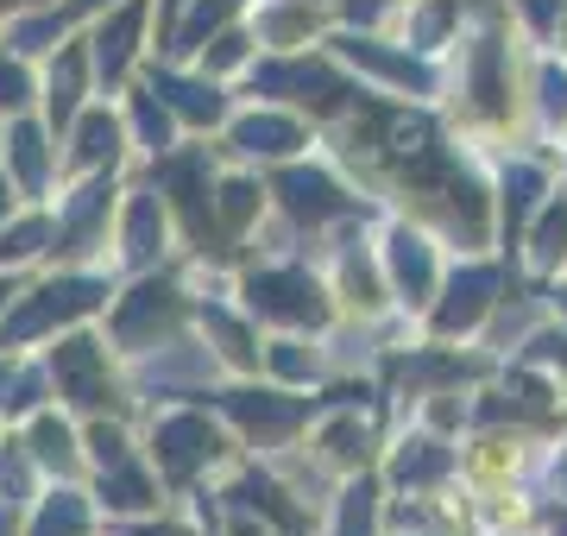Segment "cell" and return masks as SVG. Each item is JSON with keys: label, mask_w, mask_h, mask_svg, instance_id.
I'll return each mask as SVG.
<instances>
[{"label": "cell", "mask_w": 567, "mask_h": 536, "mask_svg": "<svg viewBox=\"0 0 567 536\" xmlns=\"http://www.w3.org/2000/svg\"><path fill=\"white\" fill-rule=\"evenodd\" d=\"M234 140H240L246 152H271V158H284V152H297V145H303V133H297L290 121H271V114H259V121H246Z\"/></svg>", "instance_id": "obj_9"}, {"label": "cell", "mask_w": 567, "mask_h": 536, "mask_svg": "<svg viewBox=\"0 0 567 536\" xmlns=\"http://www.w3.org/2000/svg\"><path fill=\"white\" fill-rule=\"evenodd\" d=\"M341 536H372V486H353V493H347Z\"/></svg>", "instance_id": "obj_18"}, {"label": "cell", "mask_w": 567, "mask_h": 536, "mask_svg": "<svg viewBox=\"0 0 567 536\" xmlns=\"http://www.w3.org/2000/svg\"><path fill=\"white\" fill-rule=\"evenodd\" d=\"M0 297H7V285H0Z\"/></svg>", "instance_id": "obj_28"}, {"label": "cell", "mask_w": 567, "mask_h": 536, "mask_svg": "<svg viewBox=\"0 0 567 536\" xmlns=\"http://www.w3.org/2000/svg\"><path fill=\"white\" fill-rule=\"evenodd\" d=\"M486 290H492V271H466L461 285H454V303L442 310V329L454 334V329H466L473 316L486 310Z\"/></svg>", "instance_id": "obj_10"}, {"label": "cell", "mask_w": 567, "mask_h": 536, "mask_svg": "<svg viewBox=\"0 0 567 536\" xmlns=\"http://www.w3.org/2000/svg\"><path fill=\"white\" fill-rule=\"evenodd\" d=\"M76 89H82V51H63V70L51 76V114H58V121H70Z\"/></svg>", "instance_id": "obj_12"}, {"label": "cell", "mask_w": 567, "mask_h": 536, "mask_svg": "<svg viewBox=\"0 0 567 536\" xmlns=\"http://www.w3.org/2000/svg\"><path fill=\"white\" fill-rule=\"evenodd\" d=\"M13 158H20V177H25V184H39V177H44V140L32 133V126H20V140H13Z\"/></svg>", "instance_id": "obj_20"}, {"label": "cell", "mask_w": 567, "mask_h": 536, "mask_svg": "<svg viewBox=\"0 0 567 536\" xmlns=\"http://www.w3.org/2000/svg\"><path fill=\"white\" fill-rule=\"evenodd\" d=\"M391 271H398V285L410 290V303L429 297V247L416 234H398V240H391Z\"/></svg>", "instance_id": "obj_7"}, {"label": "cell", "mask_w": 567, "mask_h": 536, "mask_svg": "<svg viewBox=\"0 0 567 536\" xmlns=\"http://www.w3.org/2000/svg\"><path fill=\"white\" fill-rule=\"evenodd\" d=\"M284 196H290L297 215H334V208H347L341 196H334V184H328V177H309V171H290V177H284Z\"/></svg>", "instance_id": "obj_8"}, {"label": "cell", "mask_w": 567, "mask_h": 536, "mask_svg": "<svg viewBox=\"0 0 567 536\" xmlns=\"http://www.w3.org/2000/svg\"><path fill=\"white\" fill-rule=\"evenodd\" d=\"M0 208H7V189H0Z\"/></svg>", "instance_id": "obj_27"}, {"label": "cell", "mask_w": 567, "mask_h": 536, "mask_svg": "<svg viewBox=\"0 0 567 536\" xmlns=\"http://www.w3.org/2000/svg\"><path fill=\"white\" fill-rule=\"evenodd\" d=\"M82 524H89V517H82V505L63 493V498H51V505H44V517H39V530H32V536H82Z\"/></svg>", "instance_id": "obj_13"}, {"label": "cell", "mask_w": 567, "mask_h": 536, "mask_svg": "<svg viewBox=\"0 0 567 536\" xmlns=\"http://www.w3.org/2000/svg\"><path fill=\"white\" fill-rule=\"evenodd\" d=\"M208 454H215V430H208L203 416H164L158 423V461L171 480L196 474Z\"/></svg>", "instance_id": "obj_2"}, {"label": "cell", "mask_w": 567, "mask_h": 536, "mask_svg": "<svg viewBox=\"0 0 567 536\" xmlns=\"http://www.w3.org/2000/svg\"><path fill=\"white\" fill-rule=\"evenodd\" d=\"M39 240H44V221L13 227V234H0V259H25V252H39Z\"/></svg>", "instance_id": "obj_22"}, {"label": "cell", "mask_w": 567, "mask_h": 536, "mask_svg": "<svg viewBox=\"0 0 567 536\" xmlns=\"http://www.w3.org/2000/svg\"><path fill=\"white\" fill-rule=\"evenodd\" d=\"M442 467H447V454L442 449H435V454H398V480H435V474H442Z\"/></svg>", "instance_id": "obj_23"}, {"label": "cell", "mask_w": 567, "mask_h": 536, "mask_svg": "<svg viewBox=\"0 0 567 536\" xmlns=\"http://www.w3.org/2000/svg\"><path fill=\"white\" fill-rule=\"evenodd\" d=\"M32 442H39V461H51V467H70V430H63L58 416H44L39 430H32Z\"/></svg>", "instance_id": "obj_16"}, {"label": "cell", "mask_w": 567, "mask_h": 536, "mask_svg": "<svg viewBox=\"0 0 567 536\" xmlns=\"http://www.w3.org/2000/svg\"><path fill=\"white\" fill-rule=\"evenodd\" d=\"M567 259V208H548L543 234H536V266H555Z\"/></svg>", "instance_id": "obj_15"}, {"label": "cell", "mask_w": 567, "mask_h": 536, "mask_svg": "<svg viewBox=\"0 0 567 536\" xmlns=\"http://www.w3.org/2000/svg\"><path fill=\"white\" fill-rule=\"evenodd\" d=\"M58 379H63V392L76 398V404H102V398H107L95 341H63V348H58Z\"/></svg>", "instance_id": "obj_3"}, {"label": "cell", "mask_w": 567, "mask_h": 536, "mask_svg": "<svg viewBox=\"0 0 567 536\" xmlns=\"http://www.w3.org/2000/svg\"><path fill=\"white\" fill-rule=\"evenodd\" d=\"M221 196H227V221H246V215H252V203H259V189H252V184H227L221 189Z\"/></svg>", "instance_id": "obj_24"}, {"label": "cell", "mask_w": 567, "mask_h": 536, "mask_svg": "<svg viewBox=\"0 0 567 536\" xmlns=\"http://www.w3.org/2000/svg\"><path fill=\"white\" fill-rule=\"evenodd\" d=\"M114 474H121V480H114V493H107V505H121V512H145V505H152V486H145L140 474H126V461L114 467Z\"/></svg>", "instance_id": "obj_17"}, {"label": "cell", "mask_w": 567, "mask_h": 536, "mask_svg": "<svg viewBox=\"0 0 567 536\" xmlns=\"http://www.w3.org/2000/svg\"><path fill=\"white\" fill-rule=\"evenodd\" d=\"M89 449H95V461H102V467H121V461H126V435L107 430V423H95V430H89Z\"/></svg>", "instance_id": "obj_21"}, {"label": "cell", "mask_w": 567, "mask_h": 536, "mask_svg": "<svg viewBox=\"0 0 567 536\" xmlns=\"http://www.w3.org/2000/svg\"><path fill=\"white\" fill-rule=\"evenodd\" d=\"M561 297H567V290H561Z\"/></svg>", "instance_id": "obj_29"}, {"label": "cell", "mask_w": 567, "mask_h": 536, "mask_svg": "<svg viewBox=\"0 0 567 536\" xmlns=\"http://www.w3.org/2000/svg\"><path fill=\"white\" fill-rule=\"evenodd\" d=\"M25 102V76L13 63H0V107H20Z\"/></svg>", "instance_id": "obj_26"}, {"label": "cell", "mask_w": 567, "mask_h": 536, "mask_svg": "<svg viewBox=\"0 0 567 536\" xmlns=\"http://www.w3.org/2000/svg\"><path fill=\"white\" fill-rule=\"evenodd\" d=\"M152 234H158L164 240V215H158V203H152V196H140V203H133V215H126V252H133V259H152Z\"/></svg>", "instance_id": "obj_11"}, {"label": "cell", "mask_w": 567, "mask_h": 536, "mask_svg": "<svg viewBox=\"0 0 567 536\" xmlns=\"http://www.w3.org/2000/svg\"><path fill=\"white\" fill-rule=\"evenodd\" d=\"M171 310H177V297H171L164 285H140V290H133V297L121 303V316H114V329H121V341H133V348H140L152 322H158V329L171 322Z\"/></svg>", "instance_id": "obj_4"}, {"label": "cell", "mask_w": 567, "mask_h": 536, "mask_svg": "<svg viewBox=\"0 0 567 536\" xmlns=\"http://www.w3.org/2000/svg\"><path fill=\"white\" fill-rule=\"evenodd\" d=\"M102 158H114V121H107V114H89L82 145H76V165H102Z\"/></svg>", "instance_id": "obj_14"}, {"label": "cell", "mask_w": 567, "mask_h": 536, "mask_svg": "<svg viewBox=\"0 0 567 536\" xmlns=\"http://www.w3.org/2000/svg\"><path fill=\"white\" fill-rule=\"evenodd\" d=\"M164 107H152V95H140V133H145V145H164Z\"/></svg>", "instance_id": "obj_25"}, {"label": "cell", "mask_w": 567, "mask_h": 536, "mask_svg": "<svg viewBox=\"0 0 567 536\" xmlns=\"http://www.w3.org/2000/svg\"><path fill=\"white\" fill-rule=\"evenodd\" d=\"M164 95H171V102H177L183 114H196V121H215V114H221V102H215L208 89H189V83H164Z\"/></svg>", "instance_id": "obj_19"}, {"label": "cell", "mask_w": 567, "mask_h": 536, "mask_svg": "<svg viewBox=\"0 0 567 536\" xmlns=\"http://www.w3.org/2000/svg\"><path fill=\"white\" fill-rule=\"evenodd\" d=\"M140 20H145V0H133V7H126V13H121L114 25H102V39H95V58H102V76H107V83H114V76L126 70V58H133Z\"/></svg>", "instance_id": "obj_6"}, {"label": "cell", "mask_w": 567, "mask_h": 536, "mask_svg": "<svg viewBox=\"0 0 567 536\" xmlns=\"http://www.w3.org/2000/svg\"><path fill=\"white\" fill-rule=\"evenodd\" d=\"M252 310L278 316V322H322V297L303 271H265L252 278Z\"/></svg>", "instance_id": "obj_1"}, {"label": "cell", "mask_w": 567, "mask_h": 536, "mask_svg": "<svg viewBox=\"0 0 567 536\" xmlns=\"http://www.w3.org/2000/svg\"><path fill=\"white\" fill-rule=\"evenodd\" d=\"M44 303H32V310L13 322V334H39V329H51V322H63V316H76V310H89L95 303V285H51V290H39Z\"/></svg>", "instance_id": "obj_5"}]
</instances>
